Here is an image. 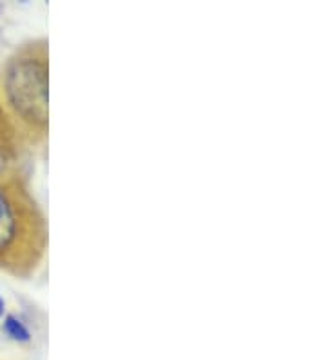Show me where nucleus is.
<instances>
[{"mask_svg": "<svg viewBox=\"0 0 327 360\" xmlns=\"http://www.w3.org/2000/svg\"><path fill=\"white\" fill-rule=\"evenodd\" d=\"M0 98L26 148L49 136V42L46 37L18 46L0 71Z\"/></svg>", "mask_w": 327, "mask_h": 360, "instance_id": "obj_1", "label": "nucleus"}, {"mask_svg": "<svg viewBox=\"0 0 327 360\" xmlns=\"http://www.w3.org/2000/svg\"><path fill=\"white\" fill-rule=\"evenodd\" d=\"M49 231L24 175L0 179V271L31 278L42 268Z\"/></svg>", "mask_w": 327, "mask_h": 360, "instance_id": "obj_2", "label": "nucleus"}, {"mask_svg": "<svg viewBox=\"0 0 327 360\" xmlns=\"http://www.w3.org/2000/svg\"><path fill=\"white\" fill-rule=\"evenodd\" d=\"M24 151L26 144L22 142L13 120L9 119L4 102L0 98V179L24 175Z\"/></svg>", "mask_w": 327, "mask_h": 360, "instance_id": "obj_3", "label": "nucleus"}, {"mask_svg": "<svg viewBox=\"0 0 327 360\" xmlns=\"http://www.w3.org/2000/svg\"><path fill=\"white\" fill-rule=\"evenodd\" d=\"M0 328H2V333L15 344L26 346V344H31V340H33V333H31L30 326L17 313H6L4 319L0 321Z\"/></svg>", "mask_w": 327, "mask_h": 360, "instance_id": "obj_4", "label": "nucleus"}, {"mask_svg": "<svg viewBox=\"0 0 327 360\" xmlns=\"http://www.w3.org/2000/svg\"><path fill=\"white\" fill-rule=\"evenodd\" d=\"M6 313H8V304H6L4 295L0 293V321H2V319H4Z\"/></svg>", "mask_w": 327, "mask_h": 360, "instance_id": "obj_5", "label": "nucleus"}, {"mask_svg": "<svg viewBox=\"0 0 327 360\" xmlns=\"http://www.w3.org/2000/svg\"><path fill=\"white\" fill-rule=\"evenodd\" d=\"M2 13H4V4L0 2V17H2Z\"/></svg>", "mask_w": 327, "mask_h": 360, "instance_id": "obj_6", "label": "nucleus"}]
</instances>
